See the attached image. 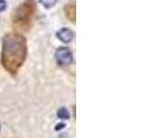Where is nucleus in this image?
I'll list each match as a JSON object with an SVG mask.
<instances>
[{
    "mask_svg": "<svg viewBox=\"0 0 147 138\" xmlns=\"http://www.w3.org/2000/svg\"><path fill=\"white\" fill-rule=\"evenodd\" d=\"M37 8L35 0H25L12 14V23L18 30L27 31L30 30Z\"/></svg>",
    "mask_w": 147,
    "mask_h": 138,
    "instance_id": "nucleus-2",
    "label": "nucleus"
},
{
    "mask_svg": "<svg viewBox=\"0 0 147 138\" xmlns=\"http://www.w3.org/2000/svg\"><path fill=\"white\" fill-rule=\"evenodd\" d=\"M27 56V41L18 32L6 34L3 40L1 63L11 75H16L23 66Z\"/></svg>",
    "mask_w": 147,
    "mask_h": 138,
    "instance_id": "nucleus-1",
    "label": "nucleus"
},
{
    "mask_svg": "<svg viewBox=\"0 0 147 138\" xmlns=\"http://www.w3.org/2000/svg\"><path fill=\"white\" fill-rule=\"evenodd\" d=\"M40 3L46 8H51L55 6L57 0H40Z\"/></svg>",
    "mask_w": 147,
    "mask_h": 138,
    "instance_id": "nucleus-6",
    "label": "nucleus"
},
{
    "mask_svg": "<svg viewBox=\"0 0 147 138\" xmlns=\"http://www.w3.org/2000/svg\"><path fill=\"white\" fill-rule=\"evenodd\" d=\"M55 58H56V61L60 66H68V64H71L74 61L72 52L68 48L64 47H62L56 51Z\"/></svg>",
    "mask_w": 147,
    "mask_h": 138,
    "instance_id": "nucleus-3",
    "label": "nucleus"
},
{
    "mask_svg": "<svg viewBox=\"0 0 147 138\" xmlns=\"http://www.w3.org/2000/svg\"><path fill=\"white\" fill-rule=\"evenodd\" d=\"M57 38L63 41V43H71V41L75 38V32H74L72 30L68 29V28H63L59 31H57Z\"/></svg>",
    "mask_w": 147,
    "mask_h": 138,
    "instance_id": "nucleus-4",
    "label": "nucleus"
},
{
    "mask_svg": "<svg viewBox=\"0 0 147 138\" xmlns=\"http://www.w3.org/2000/svg\"><path fill=\"white\" fill-rule=\"evenodd\" d=\"M58 115H59V117H61V118H68L69 113H68V112H67L65 109L62 108L58 112Z\"/></svg>",
    "mask_w": 147,
    "mask_h": 138,
    "instance_id": "nucleus-7",
    "label": "nucleus"
},
{
    "mask_svg": "<svg viewBox=\"0 0 147 138\" xmlns=\"http://www.w3.org/2000/svg\"><path fill=\"white\" fill-rule=\"evenodd\" d=\"M7 7V3L5 0H0V12L4 11Z\"/></svg>",
    "mask_w": 147,
    "mask_h": 138,
    "instance_id": "nucleus-8",
    "label": "nucleus"
},
{
    "mask_svg": "<svg viewBox=\"0 0 147 138\" xmlns=\"http://www.w3.org/2000/svg\"><path fill=\"white\" fill-rule=\"evenodd\" d=\"M65 16L72 23H76V3H69L64 7Z\"/></svg>",
    "mask_w": 147,
    "mask_h": 138,
    "instance_id": "nucleus-5",
    "label": "nucleus"
}]
</instances>
